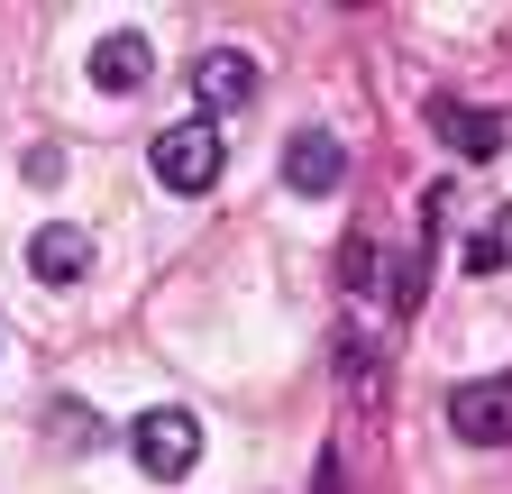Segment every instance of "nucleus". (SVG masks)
Returning a JSON list of instances; mask_svg holds the SVG:
<instances>
[{"mask_svg": "<svg viewBox=\"0 0 512 494\" xmlns=\"http://www.w3.org/2000/svg\"><path fill=\"white\" fill-rule=\"evenodd\" d=\"M147 165H156L165 193H211L220 165H229V138H220V119H174V129H156Z\"/></svg>", "mask_w": 512, "mask_h": 494, "instance_id": "obj_1", "label": "nucleus"}, {"mask_svg": "<svg viewBox=\"0 0 512 494\" xmlns=\"http://www.w3.org/2000/svg\"><path fill=\"white\" fill-rule=\"evenodd\" d=\"M128 458H138L156 485H183L192 467H202V421H192V412H174V403H156V412H138V421H128Z\"/></svg>", "mask_w": 512, "mask_h": 494, "instance_id": "obj_2", "label": "nucleus"}, {"mask_svg": "<svg viewBox=\"0 0 512 494\" xmlns=\"http://www.w3.org/2000/svg\"><path fill=\"white\" fill-rule=\"evenodd\" d=\"M448 430L467 449H512V376H485V385H448Z\"/></svg>", "mask_w": 512, "mask_h": 494, "instance_id": "obj_3", "label": "nucleus"}, {"mask_svg": "<svg viewBox=\"0 0 512 494\" xmlns=\"http://www.w3.org/2000/svg\"><path fill=\"white\" fill-rule=\"evenodd\" d=\"M192 101H202V119H229L256 101V55L247 46H211V55H192Z\"/></svg>", "mask_w": 512, "mask_h": 494, "instance_id": "obj_4", "label": "nucleus"}, {"mask_svg": "<svg viewBox=\"0 0 512 494\" xmlns=\"http://www.w3.org/2000/svg\"><path fill=\"white\" fill-rule=\"evenodd\" d=\"M339 174H348V147L330 129H293L284 138V183L293 193H339Z\"/></svg>", "mask_w": 512, "mask_h": 494, "instance_id": "obj_5", "label": "nucleus"}, {"mask_svg": "<svg viewBox=\"0 0 512 494\" xmlns=\"http://www.w3.org/2000/svg\"><path fill=\"white\" fill-rule=\"evenodd\" d=\"M28 266H37V284H83V275H92V238H83L74 220H46V229L28 238Z\"/></svg>", "mask_w": 512, "mask_h": 494, "instance_id": "obj_6", "label": "nucleus"}, {"mask_svg": "<svg viewBox=\"0 0 512 494\" xmlns=\"http://www.w3.org/2000/svg\"><path fill=\"white\" fill-rule=\"evenodd\" d=\"M147 74H156V46H147L138 28H110V37L92 46V83H101V92H138Z\"/></svg>", "mask_w": 512, "mask_h": 494, "instance_id": "obj_7", "label": "nucleus"}, {"mask_svg": "<svg viewBox=\"0 0 512 494\" xmlns=\"http://www.w3.org/2000/svg\"><path fill=\"white\" fill-rule=\"evenodd\" d=\"M430 129L448 138V147H458V156H503V119L494 110H476V101H430Z\"/></svg>", "mask_w": 512, "mask_h": 494, "instance_id": "obj_8", "label": "nucleus"}, {"mask_svg": "<svg viewBox=\"0 0 512 494\" xmlns=\"http://www.w3.org/2000/svg\"><path fill=\"white\" fill-rule=\"evenodd\" d=\"M467 275H512V202L467 238Z\"/></svg>", "mask_w": 512, "mask_h": 494, "instance_id": "obj_9", "label": "nucleus"}, {"mask_svg": "<svg viewBox=\"0 0 512 494\" xmlns=\"http://www.w3.org/2000/svg\"><path fill=\"white\" fill-rule=\"evenodd\" d=\"M55 440H101V421H92V403H55Z\"/></svg>", "mask_w": 512, "mask_h": 494, "instance_id": "obj_10", "label": "nucleus"}, {"mask_svg": "<svg viewBox=\"0 0 512 494\" xmlns=\"http://www.w3.org/2000/svg\"><path fill=\"white\" fill-rule=\"evenodd\" d=\"M366 284H384V257L357 238V247H348V293H366Z\"/></svg>", "mask_w": 512, "mask_h": 494, "instance_id": "obj_11", "label": "nucleus"}, {"mask_svg": "<svg viewBox=\"0 0 512 494\" xmlns=\"http://www.w3.org/2000/svg\"><path fill=\"white\" fill-rule=\"evenodd\" d=\"M311 494H339V449H320V476H311Z\"/></svg>", "mask_w": 512, "mask_h": 494, "instance_id": "obj_12", "label": "nucleus"}]
</instances>
